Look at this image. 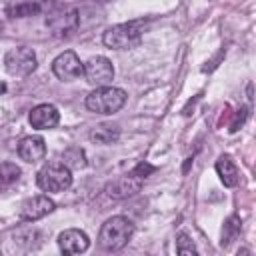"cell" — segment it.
Listing matches in <instances>:
<instances>
[{
    "label": "cell",
    "instance_id": "obj_1",
    "mask_svg": "<svg viewBox=\"0 0 256 256\" xmlns=\"http://www.w3.org/2000/svg\"><path fill=\"white\" fill-rule=\"evenodd\" d=\"M132 234H134V224L128 218L112 216L102 224L100 234H98V244L108 252H116V250H122L130 242Z\"/></svg>",
    "mask_w": 256,
    "mask_h": 256
},
{
    "label": "cell",
    "instance_id": "obj_13",
    "mask_svg": "<svg viewBox=\"0 0 256 256\" xmlns=\"http://www.w3.org/2000/svg\"><path fill=\"white\" fill-rule=\"evenodd\" d=\"M46 154V142L42 136H26L18 142V156L24 160V162H38L42 160Z\"/></svg>",
    "mask_w": 256,
    "mask_h": 256
},
{
    "label": "cell",
    "instance_id": "obj_19",
    "mask_svg": "<svg viewBox=\"0 0 256 256\" xmlns=\"http://www.w3.org/2000/svg\"><path fill=\"white\" fill-rule=\"evenodd\" d=\"M238 230H240V220H238V216L228 218V222L224 224V230H222V246L228 244V242L238 234Z\"/></svg>",
    "mask_w": 256,
    "mask_h": 256
},
{
    "label": "cell",
    "instance_id": "obj_14",
    "mask_svg": "<svg viewBox=\"0 0 256 256\" xmlns=\"http://www.w3.org/2000/svg\"><path fill=\"white\" fill-rule=\"evenodd\" d=\"M216 172H218V176H220L222 184H224V186H228V188L236 186V184H238V180H240L238 168H236V164L230 160V156H220V158L216 160Z\"/></svg>",
    "mask_w": 256,
    "mask_h": 256
},
{
    "label": "cell",
    "instance_id": "obj_21",
    "mask_svg": "<svg viewBox=\"0 0 256 256\" xmlns=\"http://www.w3.org/2000/svg\"><path fill=\"white\" fill-rule=\"evenodd\" d=\"M6 92V84L4 82H0V94H4Z\"/></svg>",
    "mask_w": 256,
    "mask_h": 256
},
{
    "label": "cell",
    "instance_id": "obj_9",
    "mask_svg": "<svg viewBox=\"0 0 256 256\" xmlns=\"http://www.w3.org/2000/svg\"><path fill=\"white\" fill-rule=\"evenodd\" d=\"M82 68H84V64L80 62V58L72 50H66V52L58 54L52 62V72L56 74V78H60L64 82L76 80L82 74Z\"/></svg>",
    "mask_w": 256,
    "mask_h": 256
},
{
    "label": "cell",
    "instance_id": "obj_2",
    "mask_svg": "<svg viewBox=\"0 0 256 256\" xmlns=\"http://www.w3.org/2000/svg\"><path fill=\"white\" fill-rule=\"evenodd\" d=\"M126 92L116 86H98L86 96V108L94 114H114L126 104Z\"/></svg>",
    "mask_w": 256,
    "mask_h": 256
},
{
    "label": "cell",
    "instance_id": "obj_11",
    "mask_svg": "<svg viewBox=\"0 0 256 256\" xmlns=\"http://www.w3.org/2000/svg\"><path fill=\"white\" fill-rule=\"evenodd\" d=\"M28 122L36 130H50V128L58 126L60 112H58V108L54 104H38V106H34L30 110Z\"/></svg>",
    "mask_w": 256,
    "mask_h": 256
},
{
    "label": "cell",
    "instance_id": "obj_6",
    "mask_svg": "<svg viewBox=\"0 0 256 256\" xmlns=\"http://www.w3.org/2000/svg\"><path fill=\"white\" fill-rule=\"evenodd\" d=\"M4 66H6V72L10 76L26 78L36 70V54L28 46H16V48L6 52Z\"/></svg>",
    "mask_w": 256,
    "mask_h": 256
},
{
    "label": "cell",
    "instance_id": "obj_5",
    "mask_svg": "<svg viewBox=\"0 0 256 256\" xmlns=\"http://www.w3.org/2000/svg\"><path fill=\"white\" fill-rule=\"evenodd\" d=\"M46 26L56 36H68L78 28V10L66 4H48Z\"/></svg>",
    "mask_w": 256,
    "mask_h": 256
},
{
    "label": "cell",
    "instance_id": "obj_16",
    "mask_svg": "<svg viewBox=\"0 0 256 256\" xmlns=\"http://www.w3.org/2000/svg\"><path fill=\"white\" fill-rule=\"evenodd\" d=\"M42 10V4L36 0H26V2H18L14 6L8 8V14L12 18H26V16H34Z\"/></svg>",
    "mask_w": 256,
    "mask_h": 256
},
{
    "label": "cell",
    "instance_id": "obj_12",
    "mask_svg": "<svg viewBox=\"0 0 256 256\" xmlns=\"http://www.w3.org/2000/svg\"><path fill=\"white\" fill-rule=\"evenodd\" d=\"M58 246L64 254H80V252L88 250L90 238L86 232H82L78 228H68L58 234Z\"/></svg>",
    "mask_w": 256,
    "mask_h": 256
},
{
    "label": "cell",
    "instance_id": "obj_10",
    "mask_svg": "<svg viewBox=\"0 0 256 256\" xmlns=\"http://www.w3.org/2000/svg\"><path fill=\"white\" fill-rule=\"evenodd\" d=\"M54 200L48 198L46 194H38V196H32L28 198L22 206H20V218L26 220V222H34V220H40L44 218L46 214H50L54 210Z\"/></svg>",
    "mask_w": 256,
    "mask_h": 256
},
{
    "label": "cell",
    "instance_id": "obj_20",
    "mask_svg": "<svg viewBox=\"0 0 256 256\" xmlns=\"http://www.w3.org/2000/svg\"><path fill=\"white\" fill-rule=\"evenodd\" d=\"M176 252L178 254H196V246L188 234H178L176 238Z\"/></svg>",
    "mask_w": 256,
    "mask_h": 256
},
{
    "label": "cell",
    "instance_id": "obj_4",
    "mask_svg": "<svg viewBox=\"0 0 256 256\" xmlns=\"http://www.w3.org/2000/svg\"><path fill=\"white\" fill-rule=\"evenodd\" d=\"M36 182L44 192H64L72 186V170L60 160L48 162L40 168Z\"/></svg>",
    "mask_w": 256,
    "mask_h": 256
},
{
    "label": "cell",
    "instance_id": "obj_3",
    "mask_svg": "<svg viewBox=\"0 0 256 256\" xmlns=\"http://www.w3.org/2000/svg\"><path fill=\"white\" fill-rule=\"evenodd\" d=\"M144 20H132V22H124V24H116L112 28H108L104 32V44L108 48L114 50H128L132 46H136L142 36H144Z\"/></svg>",
    "mask_w": 256,
    "mask_h": 256
},
{
    "label": "cell",
    "instance_id": "obj_18",
    "mask_svg": "<svg viewBox=\"0 0 256 256\" xmlns=\"http://www.w3.org/2000/svg\"><path fill=\"white\" fill-rule=\"evenodd\" d=\"M20 178V168L14 162H0V190L12 186Z\"/></svg>",
    "mask_w": 256,
    "mask_h": 256
},
{
    "label": "cell",
    "instance_id": "obj_15",
    "mask_svg": "<svg viewBox=\"0 0 256 256\" xmlns=\"http://www.w3.org/2000/svg\"><path fill=\"white\" fill-rule=\"evenodd\" d=\"M118 136L120 130L114 124H100L90 132V140H94L96 144H112L118 140Z\"/></svg>",
    "mask_w": 256,
    "mask_h": 256
},
{
    "label": "cell",
    "instance_id": "obj_17",
    "mask_svg": "<svg viewBox=\"0 0 256 256\" xmlns=\"http://www.w3.org/2000/svg\"><path fill=\"white\" fill-rule=\"evenodd\" d=\"M60 162L62 164H66L70 170L72 168H82V166H86V156H84V150L82 148H68V150H64L62 154H60Z\"/></svg>",
    "mask_w": 256,
    "mask_h": 256
},
{
    "label": "cell",
    "instance_id": "obj_8",
    "mask_svg": "<svg viewBox=\"0 0 256 256\" xmlns=\"http://www.w3.org/2000/svg\"><path fill=\"white\" fill-rule=\"evenodd\" d=\"M82 76L90 86H106L112 82L114 78V66L106 56H92L84 68H82Z\"/></svg>",
    "mask_w": 256,
    "mask_h": 256
},
{
    "label": "cell",
    "instance_id": "obj_7",
    "mask_svg": "<svg viewBox=\"0 0 256 256\" xmlns=\"http://www.w3.org/2000/svg\"><path fill=\"white\" fill-rule=\"evenodd\" d=\"M152 170L154 168L150 164H138L130 174H124L118 180H114L108 186V194L114 196V198H126V196L136 194L140 190L144 178H146V172H152Z\"/></svg>",
    "mask_w": 256,
    "mask_h": 256
},
{
    "label": "cell",
    "instance_id": "obj_22",
    "mask_svg": "<svg viewBox=\"0 0 256 256\" xmlns=\"http://www.w3.org/2000/svg\"><path fill=\"white\" fill-rule=\"evenodd\" d=\"M100 2H106V0H100Z\"/></svg>",
    "mask_w": 256,
    "mask_h": 256
}]
</instances>
